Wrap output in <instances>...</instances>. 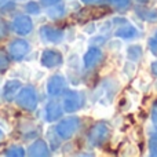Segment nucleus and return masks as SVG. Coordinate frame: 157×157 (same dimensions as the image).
Instances as JSON below:
<instances>
[{"instance_id": "nucleus-1", "label": "nucleus", "mask_w": 157, "mask_h": 157, "mask_svg": "<svg viewBox=\"0 0 157 157\" xmlns=\"http://www.w3.org/2000/svg\"><path fill=\"white\" fill-rule=\"evenodd\" d=\"M63 110L68 113H73L78 110L84 105V95L83 92L76 91V90H65L63 91V99H62Z\"/></svg>"}, {"instance_id": "nucleus-2", "label": "nucleus", "mask_w": 157, "mask_h": 157, "mask_svg": "<svg viewBox=\"0 0 157 157\" xmlns=\"http://www.w3.org/2000/svg\"><path fill=\"white\" fill-rule=\"evenodd\" d=\"M17 103L22 109L35 110L37 108V94H36V90L32 86H26L24 88H21L18 95H17Z\"/></svg>"}, {"instance_id": "nucleus-3", "label": "nucleus", "mask_w": 157, "mask_h": 157, "mask_svg": "<svg viewBox=\"0 0 157 157\" xmlns=\"http://www.w3.org/2000/svg\"><path fill=\"white\" fill-rule=\"evenodd\" d=\"M112 24L116 25V36L123 40H132L138 36V30L134 25H131L125 18L116 17L112 21Z\"/></svg>"}, {"instance_id": "nucleus-4", "label": "nucleus", "mask_w": 157, "mask_h": 157, "mask_svg": "<svg viewBox=\"0 0 157 157\" xmlns=\"http://www.w3.org/2000/svg\"><path fill=\"white\" fill-rule=\"evenodd\" d=\"M78 125H80V120H78V117H65V119H62L59 123H58V125L55 127V130H57L58 135H59L61 139H71L72 136L75 135V132L77 131Z\"/></svg>"}, {"instance_id": "nucleus-5", "label": "nucleus", "mask_w": 157, "mask_h": 157, "mask_svg": "<svg viewBox=\"0 0 157 157\" xmlns=\"http://www.w3.org/2000/svg\"><path fill=\"white\" fill-rule=\"evenodd\" d=\"M110 135V128L105 123H98L90 130L88 132V142L92 146H99L101 144L106 141Z\"/></svg>"}, {"instance_id": "nucleus-6", "label": "nucleus", "mask_w": 157, "mask_h": 157, "mask_svg": "<svg viewBox=\"0 0 157 157\" xmlns=\"http://www.w3.org/2000/svg\"><path fill=\"white\" fill-rule=\"evenodd\" d=\"M30 51V44L28 43L24 39H18V40H14L8 44V52H10V57L15 61H21L29 54Z\"/></svg>"}, {"instance_id": "nucleus-7", "label": "nucleus", "mask_w": 157, "mask_h": 157, "mask_svg": "<svg viewBox=\"0 0 157 157\" xmlns=\"http://www.w3.org/2000/svg\"><path fill=\"white\" fill-rule=\"evenodd\" d=\"M66 87V80L62 75H52L47 80V94L50 97H59Z\"/></svg>"}, {"instance_id": "nucleus-8", "label": "nucleus", "mask_w": 157, "mask_h": 157, "mask_svg": "<svg viewBox=\"0 0 157 157\" xmlns=\"http://www.w3.org/2000/svg\"><path fill=\"white\" fill-rule=\"evenodd\" d=\"M40 37L43 41L46 43H52V44H59L61 41L65 37V33L61 29H57V28L48 26V25H44L40 29Z\"/></svg>"}, {"instance_id": "nucleus-9", "label": "nucleus", "mask_w": 157, "mask_h": 157, "mask_svg": "<svg viewBox=\"0 0 157 157\" xmlns=\"http://www.w3.org/2000/svg\"><path fill=\"white\" fill-rule=\"evenodd\" d=\"M11 28H13V30L17 35L21 36L29 35L33 29V21L28 15H17L14 18L13 24H11Z\"/></svg>"}, {"instance_id": "nucleus-10", "label": "nucleus", "mask_w": 157, "mask_h": 157, "mask_svg": "<svg viewBox=\"0 0 157 157\" xmlns=\"http://www.w3.org/2000/svg\"><path fill=\"white\" fill-rule=\"evenodd\" d=\"M102 58H103L102 50H101L99 47H97V46H91L88 50H87L86 54H84V58H83L84 68L86 69L95 68L98 63H101Z\"/></svg>"}, {"instance_id": "nucleus-11", "label": "nucleus", "mask_w": 157, "mask_h": 157, "mask_svg": "<svg viewBox=\"0 0 157 157\" xmlns=\"http://www.w3.org/2000/svg\"><path fill=\"white\" fill-rule=\"evenodd\" d=\"M40 63L44 68H55L62 63V54L55 50H44L40 55Z\"/></svg>"}, {"instance_id": "nucleus-12", "label": "nucleus", "mask_w": 157, "mask_h": 157, "mask_svg": "<svg viewBox=\"0 0 157 157\" xmlns=\"http://www.w3.org/2000/svg\"><path fill=\"white\" fill-rule=\"evenodd\" d=\"M63 114V108L57 102V101H50L44 108V119L48 123H52L55 120H59Z\"/></svg>"}, {"instance_id": "nucleus-13", "label": "nucleus", "mask_w": 157, "mask_h": 157, "mask_svg": "<svg viewBox=\"0 0 157 157\" xmlns=\"http://www.w3.org/2000/svg\"><path fill=\"white\" fill-rule=\"evenodd\" d=\"M21 90V81L19 80H7L3 86V97H4L6 101H13L15 98L17 92Z\"/></svg>"}, {"instance_id": "nucleus-14", "label": "nucleus", "mask_w": 157, "mask_h": 157, "mask_svg": "<svg viewBox=\"0 0 157 157\" xmlns=\"http://www.w3.org/2000/svg\"><path fill=\"white\" fill-rule=\"evenodd\" d=\"M28 155L29 156H47L48 155V145L46 141L37 139L35 141L28 149Z\"/></svg>"}, {"instance_id": "nucleus-15", "label": "nucleus", "mask_w": 157, "mask_h": 157, "mask_svg": "<svg viewBox=\"0 0 157 157\" xmlns=\"http://www.w3.org/2000/svg\"><path fill=\"white\" fill-rule=\"evenodd\" d=\"M135 14L142 21L147 22H157V8H147V7H136Z\"/></svg>"}, {"instance_id": "nucleus-16", "label": "nucleus", "mask_w": 157, "mask_h": 157, "mask_svg": "<svg viewBox=\"0 0 157 157\" xmlns=\"http://www.w3.org/2000/svg\"><path fill=\"white\" fill-rule=\"evenodd\" d=\"M65 6L62 4H52V6H48V8L46 10V14L48 18L51 19H59L65 15Z\"/></svg>"}, {"instance_id": "nucleus-17", "label": "nucleus", "mask_w": 157, "mask_h": 157, "mask_svg": "<svg viewBox=\"0 0 157 157\" xmlns=\"http://www.w3.org/2000/svg\"><path fill=\"white\" fill-rule=\"evenodd\" d=\"M128 59L131 61H139L142 57H144V48H142L141 44H132L127 48V52H125Z\"/></svg>"}, {"instance_id": "nucleus-18", "label": "nucleus", "mask_w": 157, "mask_h": 157, "mask_svg": "<svg viewBox=\"0 0 157 157\" xmlns=\"http://www.w3.org/2000/svg\"><path fill=\"white\" fill-rule=\"evenodd\" d=\"M136 73V62L135 61H127V62L123 65V75L127 76L128 78L134 77Z\"/></svg>"}, {"instance_id": "nucleus-19", "label": "nucleus", "mask_w": 157, "mask_h": 157, "mask_svg": "<svg viewBox=\"0 0 157 157\" xmlns=\"http://www.w3.org/2000/svg\"><path fill=\"white\" fill-rule=\"evenodd\" d=\"M47 139H48V142H50L52 149L59 146V135H58L57 130H55L54 127H51L48 130V132H47Z\"/></svg>"}, {"instance_id": "nucleus-20", "label": "nucleus", "mask_w": 157, "mask_h": 157, "mask_svg": "<svg viewBox=\"0 0 157 157\" xmlns=\"http://www.w3.org/2000/svg\"><path fill=\"white\" fill-rule=\"evenodd\" d=\"M146 83H149V78H146L145 76H139L134 81V88L138 90V91H146V88H147Z\"/></svg>"}, {"instance_id": "nucleus-21", "label": "nucleus", "mask_w": 157, "mask_h": 157, "mask_svg": "<svg viewBox=\"0 0 157 157\" xmlns=\"http://www.w3.org/2000/svg\"><path fill=\"white\" fill-rule=\"evenodd\" d=\"M25 149L22 146H19V145H14V146L8 147L7 150L4 152V155L7 156H25Z\"/></svg>"}, {"instance_id": "nucleus-22", "label": "nucleus", "mask_w": 157, "mask_h": 157, "mask_svg": "<svg viewBox=\"0 0 157 157\" xmlns=\"http://www.w3.org/2000/svg\"><path fill=\"white\" fill-rule=\"evenodd\" d=\"M25 10H26V13L32 14V15H37V14L41 13V8H40V6H39V3L33 2V0H32V2H28L26 3Z\"/></svg>"}, {"instance_id": "nucleus-23", "label": "nucleus", "mask_w": 157, "mask_h": 157, "mask_svg": "<svg viewBox=\"0 0 157 157\" xmlns=\"http://www.w3.org/2000/svg\"><path fill=\"white\" fill-rule=\"evenodd\" d=\"M147 47H149L150 52H152L153 55H157V30L149 37V41H147Z\"/></svg>"}, {"instance_id": "nucleus-24", "label": "nucleus", "mask_w": 157, "mask_h": 157, "mask_svg": "<svg viewBox=\"0 0 157 157\" xmlns=\"http://www.w3.org/2000/svg\"><path fill=\"white\" fill-rule=\"evenodd\" d=\"M108 2L110 3L114 8H120V10H121V8H128L131 0H108Z\"/></svg>"}, {"instance_id": "nucleus-25", "label": "nucleus", "mask_w": 157, "mask_h": 157, "mask_svg": "<svg viewBox=\"0 0 157 157\" xmlns=\"http://www.w3.org/2000/svg\"><path fill=\"white\" fill-rule=\"evenodd\" d=\"M8 65H10V61H8L7 54H6L4 51H2V50H0V72L6 71V69L8 68Z\"/></svg>"}, {"instance_id": "nucleus-26", "label": "nucleus", "mask_w": 157, "mask_h": 157, "mask_svg": "<svg viewBox=\"0 0 157 157\" xmlns=\"http://www.w3.org/2000/svg\"><path fill=\"white\" fill-rule=\"evenodd\" d=\"M149 150L152 156H157V132L156 135H153L149 141Z\"/></svg>"}, {"instance_id": "nucleus-27", "label": "nucleus", "mask_w": 157, "mask_h": 157, "mask_svg": "<svg viewBox=\"0 0 157 157\" xmlns=\"http://www.w3.org/2000/svg\"><path fill=\"white\" fill-rule=\"evenodd\" d=\"M105 41H106V37H105V35H99V36H94V37L90 40V43H91V46H102V44H105Z\"/></svg>"}, {"instance_id": "nucleus-28", "label": "nucleus", "mask_w": 157, "mask_h": 157, "mask_svg": "<svg viewBox=\"0 0 157 157\" xmlns=\"http://www.w3.org/2000/svg\"><path fill=\"white\" fill-rule=\"evenodd\" d=\"M121 40H117V39H114V40H112L110 43H109V48L112 50V51H120L121 50Z\"/></svg>"}, {"instance_id": "nucleus-29", "label": "nucleus", "mask_w": 157, "mask_h": 157, "mask_svg": "<svg viewBox=\"0 0 157 157\" xmlns=\"http://www.w3.org/2000/svg\"><path fill=\"white\" fill-rule=\"evenodd\" d=\"M112 26H113L112 21H106V22H103V24L99 25V30L103 33V35H105V33L110 32V30H112Z\"/></svg>"}, {"instance_id": "nucleus-30", "label": "nucleus", "mask_w": 157, "mask_h": 157, "mask_svg": "<svg viewBox=\"0 0 157 157\" xmlns=\"http://www.w3.org/2000/svg\"><path fill=\"white\" fill-rule=\"evenodd\" d=\"M83 32L86 33V35H94V33L97 32V26H95L94 22H91V24H87L86 26H84Z\"/></svg>"}, {"instance_id": "nucleus-31", "label": "nucleus", "mask_w": 157, "mask_h": 157, "mask_svg": "<svg viewBox=\"0 0 157 157\" xmlns=\"http://www.w3.org/2000/svg\"><path fill=\"white\" fill-rule=\"evenodd\" d=\"M152 121H153V125H155V130L157 132V105H155V108H153L152 110Z\"/></svg>"}, {"instance_id": "nucleus-32", "label": "nucleus", "mask_w": 157, "mask_h": 157, "mask_svg": "<svg viewBox=\"0 0 157 157\" xmlns=\"http://www.w3.org/2000/svg\"><path fill=\"white\" fill-rule=\"evenodd\" d=\"M6 33H7V30H6V24L2 19V17H0V37H4Z\"/></svg>"}, {"instance_id": "nucleus-33", "label": "nucleus", "mask_w": 157, "mask_h": 157, "mask_svg": "<svg viewBox=\"0 0 157 157\" xmlns=\"http://www.w3.org/2000/svg\"><path fill=\"white\" fill-rule=\"evenodd\" d=\"M58 2H59V0H41V3H43L46 7H48V6H52V4H57Z\"/></svg>"}, {"instance_id": "nucleus-34", "label": "nucleus", "mask_w": 157, "mask_h": 157, "mask_svg": "<svg viewBox=\"0 0 157 157\" xmlns=\"http://www.w3.org/2000/svg\"><path fill=\"white\" fill-rule=\"evenodd\" d=\"M150 71H152V75H153V76H157V59L152 63V66H150Z\"/></svg>"}, {"instance_id": "nucleus-35", "label": "nucleus", "mask_w": 157, "mask_h": 157, "mask_svg": "<svg viewBox=\"0 0 157 157\" xmlns=\"http://www.w3.org/2000/svg\"><path fill=\"white\" fill-rule=\"evenodd\" d=\"M84 3H87V4H95V3H99L101 0H83Z\"/></svg>"}, {"instance_id": "nucleus-36", "label": "nucleus", "mask_w": 157, "mask_h": 157, "mask_svg": "<svg viewBox=\"0 0 157 157\" xmlns=\"http://www.w3.org/2000/svg\"><path fill=\"white\" fill-rule=\"evenodd\" d=\"M132 147H134L132 145H130V146L127 147V150H132ZM134 150H136V149H134ZM124 155H135V152H125Z\"/></svg>"}, {"instance_id": "nucleus-37", "label": "nucleus", "mask_w": 157, "mask_h": 157, "mask_svg": "<svg viewBox=\"0 0 157 157\" xmlns=\"http://www.w3.org/2000/svg\"><path fill=\"white\" fill-rule=\"evenodd\" d=\"M3 139H4V132H3V131L0 130V142H2Z\"/></svg>"}, {"instance_id": "nucleus-38", "label": "nucleus", "mask_w": 157, "mask_h": 157, "mask_svg": "<svg viewBox=\"0 0 157 157\" xmlns=\"http://www.w3.org/2000/svg\"><path fill=\"white\" fill-rule=\"evenodd\" d=\"M7 2H8V0H0V6H4Z\"/></svg>"}, {"instance_id": "nucleus-39", "label": "nucleus", "mask_w": 157, "mask_h": 157, "mask_svg": "<svg viewBox=\"0 0 157 157\" xmlns=\"http://www.w3.org/2000/svg\"><path fill=\"white\" fill-rule=\"evenodd\" d=\"M155 91L157 92V80H156V83H155Z\"/></svg>"}, {"instance_id": "nucleus-40", "label": "nucleus", "mask_w": 157, "mask_h": 157, "mask_svg": "<svg viewBox=\"0 0 157 157\" xmlns=\"http://www.w3.org/2000/svg\"><path fill=\"white\" fill-rule=\"evenodd\" d=\"M136 2H139V3H145V2H147V0H136Z\"/></svg>"}]
</instances>
